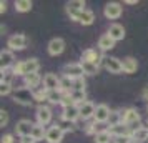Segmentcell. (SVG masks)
Returning a JSON list of instances; mask_svg holds the SVG:
<instances>
[{
  "mask_svg": "<svg viewBox=\"0 0 148 143\" xmlns=\"http://www.w3.org/2000/svg\"><path fill=\"white\" fill-rule=\"evenodd\" d=\"M8 48L14 52V50H23V48L28 45V38L25 37V35H14V37H10L7 42Z\"/></svg>",
  "mask_w": 148,
  "mask_h": 143,
  "instance_id": "cell-5",
  "label": "cell"
},
{
  "mask_svg": "<svg viewBox=\"0 0 148 143\" xmlns=\"http://www.w3.org/2000/svg\"><path fill=\"white\" fill-rule=\"evenodd\" d=\"M12 93V85L10 83H0V95L5 96V95H10Z\"/></svg>",
  "mask_w": 148,
  "mask_h": 143,
  "instance_id": "cell-35",
  "label": "cell"
},
{
  "mask_svg": "<svg viewBox=\"0 0 148 143\" xmlns=\"http://www.w3.org/2000/svg\"><path fill=\"white\" fill-rule=\"evenodd\" d=\"M82 62H90V63H95V65L100 67V63H103V57H101L97 50L88 48V50H85V52L82 53Z\"/></svg>",
  "mask_w": 148,
  "mask_h": 143,
  "instance_id": "cell-11",
  "label": "cell"
},
{
  "mask_svg": "<svg viewBox=\"0 0 148 143\" xmlns=\"http://www.w3.org/2000/svg\"><path fill=\"white\" fill-rule=\"evenodd\" d=\"M67 12L68 15L73 18L77 14H80L82 10H85V2L83 0H72V2H67Z\"/></svg>",
  "mask_w": 148,
  "mask_h": 143,
  "instance_id": "cell-16",
  "label": "cell"
},
{
  "mask_svg": "<svg viewBox=\"0 0 148 143\" xmlns=\"http://www.w3.org/2000/svg\"><path fill=\"white\" fill-rule=\"evenodd\" d=\"M72 98H73V103L77 105V107L83 105V103L87 102V100H85V98H87L85 90H83V92H80V90H73V92H72Z\"/></svg>",
  "mask_w": 148,
  "mask_h": 143,
  "instance_id": "cell-30",
  "label": "cell"
},
{
  "mask_svg": "<svg viewBox=\"0 0 148 143\" xmlns=\"http://www.w3.org/2000/svg\"><path fill=\"white\" fill-rule=\"evenodd\" d=\"M15 10L17 12H30L32 10V2L30 0H17L15 2Z\"/></svg>",
  "mask_w": 148,
  "mask_h": 143,
  "instance_id": "cell-29",
  "label": "cell"
},
{
  "mask_svg": "<svg viewBox=\"0 0 148 143\" xmlns=\"http://www.w3.org/2000/svg\"><path fill=\"white\" fill-rule=\"evenodd\" d=\"M73 90H80V92H83L85 90V80L83 78H77V80H73ZM72 90V92H73Z\"/></svg>",
  "mask_w": 148,
  "mask_h": 143,
  "instance_id": "cell-37",
  "label": "cell"
},
{
  "mask_svg": "<svg viewBox=\"0 0 148 143\" xmlns=\"http://www.w3.org/2000/svg\"><path fill=\"white\" fill-rule=\"evenodd\" d=\"M110 142H113V136L110 135L108 130H101V131L95 133V143H110Z\"/></svg>",
  "mask_w": 148,
  "mask_h": 143,
  "instance_id": "cell-26",
  "label": "cell"
},
{
  "mask_svg": "<svg viewBox=\"0 0 148 143\" xmlns=\"http://www.w3.org/2000/svg\"><path fill=\"white\" fill-rule=\"evenodd\" d=\"M47 136V130H45V127L43 125H40V123H37L34 127V131H32V138H34L35 142H38V140H43Z\"/></svg>",
  "mask_w": 148,
  "mask_h": 143,
  "instance_id": "cell-27",
  "label": "cell"
},
{
  "mask_svg": "<svg viewBox=\"0 0 148 143\" xmlns=\"http://www.w3.org/2000/svg\"><path fill=\"white\" fill-rule=\"evenodd\" d=\"M37 122L40 123V125H48V123L52 122V110L45 107V105H40L38 108H37Z\"/></svg>",
  "mask_w": 148,
  "mask_h": 143,
  "instance_id": "cell-12",
  "label": "cell"
},
{
  "mask_svg": "<svg viewBox=\"0 0 148 143\" xmlns=\"http://www.w3.org/2000/svg\"><path fill=\"white\" fill-rule=\"evenodd\" d=\"M8 123V113L5 110H0V127H7Z\"/></svg>",
  "mask_w": 148,
  "mask_h": 143,
  "instance_id": "cell-39",
  "label": "cell"
},
{
  "mask_svg": "<svg viewBox=\"0 0 148 143\" xmlns=\"http://www.w3.org/2000/svg\"><path fill=\"white\" fill-rule=\"evenodd\" d=\"M38 68H40V63L37 58H28L25 62H20V63H17L14 67V72L15 75H32V73H37L38 72Z\"/></svg>",
  "mask_w": 148,
  "mask_h": 143,
  "instance_id": "cell-1",
  "label": "cell"
},
{
  "mask_svg": "<svg viewBox=\"0 0 148 143\" xmlns=\"http://www.w3.org/2000/svg\"><path fill=\"white\" fill-rule=\"evenodd\" d=\"M121 12H123V7H121L118 2H110V3H107L105 5V10H103L105 17L110 18V20H116L121 15Z\"/></svg>",
  "mask_w": 148,
  "mask_h": 143,
  "instance_id": "cell-4",
  "label": "cell"
},
{
  "mask_svg": "<svg viewBox=\"0 0 148 143\" xmlns=\"http://www.w3.org/2000/svg\"><path fill=\"white\" fill-rule=\"evenodd\" d=\"M121 67H123V72L125 73H135L136 68H138V62L135 60L133 57H127V58H123V62H121Z\"/></svg>",
  "mask_w": 148,
  "mask_h": 143,
  "instance_id": "cell-23",
  "label": "cell"
},
{
  "mask_svg": "<svg viewBox=\"0 0 148 143\" xmlns=\"http://www.w3.org/2000/svg\"><path fill=\"white\" fill-rule=\"evenodd\" d=\"M108 35H110L115 42L123 40V38H125V28L121 27L120 23H113V25H110V28H108Z\"/></svg>",
  "mask_w": 148,
  "mask_h": 143,
  "instance_id": "cell-20",
  "label": "cell"
},
{
  "mask_svg": "<svg viewBox=\"0 0 148 143\" xmlns=\"http://www.w3.org/2000/svg\"><path fill=\"white\" fill-rule=\"evenodd\" d=\"M110 108H108L107 105H97V110H95V116H93V120L95 123H105L108 122V118H110Z\"/></svg>",
  "mask_w": 148,
  "mask_h": 143,
  "instance_id": "cell-13",
  "label": "cell"
},
{
  "mask_svg": "<svg viewBox=\"0 0 148 143\" xmlns=\"http://www.w3.org/2000/svg\"><path fill=\"white\" fill-rule=\"evenodd\" d=\"M93 131H95V125H93V123L87 125V133H93Z\"/></svg>",
  "mask_w": 148,
  "mask_h": 143,
  "instance_id": "cell-43",
  "label": "cell"
},
{
  "mask_svg": "<svg viewBox=\"0 0 148 143\" xmlns=\"http://www.w3.org/2000/svg\"><path fill=\"white\" fill-rule=\"evenodd\" d=\"M60 90L62 92H72L73 90V78L70 77H62L60 78Z\"/></svg>",
  "mask_w": 148,
  "mask_h": 143,
  "instance_id": "cell-31",
  "label": "cell"
},
{
  "mask_svg": "<svg viewBox=\"0 0 148 143\" xmlns=\"http://www.w3.org/2000/svg\"><path fill=\"white\" fill-rule=\"evenodd\" d=\"M103 67L107 68L110 73H121L123 72L121 60L115 58V57H103Z\"/></svg>",
  "mask_w": 148,
  "mask_h": 143,
  "instance_id": "cell-6",
  "label": "cell"
},
{
  "mask_svg": "<svg viewBox=\"0 0 148 143\" xmlns=\"http://www.w3.org/2000/svg\"><path fill=\"white\" fill-rule=\"evenodd\" d=\"M2 143H14V135H10V133L3 135L2 136Z\"/></svg>",
  "mask_w": 148,
  "mask_h": 143,
  "instance_id": "cell-40",
  "label": "cell"
},
{
  "mask_svg": "<svg viewBox=\"0 0 148 143\" xmlns=\"http://www.w3.org/2000/svg\"><path fill=\"white\" fill-rule=\"evenodd\" d=\"M43 88L52 92V90H60V78L53 73H47L43 77Z\"/></svg>",
  "mask_w": 148,
  "mask_h": 143,
  "instance_id": "cell-14",
  "label": "cell"
},
{
  "mask_svg": "<svg viewBox=\"0 0 148 143\" xmlns=\"http://www.w3.org/2000/svg\"><path fill=\"white\" fill-rule=\"evenodd\" d=\"M45 140H47L48 143H60L62 140H63V131H62V128L57 125V123L47 130V136H45Z\"/></svg>",
  "mask_w": 148,
  "mask_h": 143,
  "instance_id": "cell-9",
  "label": "cell"
},
{
  "mask_svg": "<svg viewBox=\"0 0 148 143\" xmlns=\"http://www.w3.org/2000/svg\"><path fill=\"white\" fill-rule=\"evenodd\" d=\"M62 118L67 120V122L75 123L78 118H80V108L77 105H70V107H65L63 112H62Z\"/></svg>",
  "mask_w": 148,
  "mask_h": 143,
  "instance_id": "cell-10",
  "label": "cell"
},
{
  "mask_svg": "<svg viewBox=\"0 0 148 143\" xmlns=\"http://www.w3.org/2000/svg\"><path fill=\"white\" fill-rule=\"evenodd\" d=\"M121 118H123V123L132 127V125H138L140 123V113L135 108H127L121 112Z\"/></svg>",
  "mask_w": 148,
  "mask_h": 143,
  "instance_id": "cell-7",
  "label": "cell"
},
{
  "mask_svg": "<svg viewBox=\"0 0 148 143\" xmlns=\"http://www.w3.org/2000/svg\"><path fill=\"white\" fill-rule=\"evenodd\" d=\"M57 125L62 128V131H63V133H65V131H73V123L67 122V120H63V118H62V122L57 123Z\"/></svg>",
  "mask_w": 148,
  "mask_h": 143,
  "instance_id": "cell-34",
  "label": "cell"
},
{
  "mask_svg": "<svg viewBox=\"0 0 148 143\" xmlns=\"http://www.w3.org/2000/svg\"><path fill=\"white\" fill-rule=\"evenodd\" d=\"M78 108H80V118L82 120H90V118H93L95 116V110H97V107H95L92 102H85L83 105H80Z\"/></svg>",
  "mask_w": 148,
  "mask_h": 143,
  "instance_id": "cell-18",
  "label": "cell"
},
{
  "mask_svg": "<svg viewBox=\"0 0 148 143\" xmlns=\"http://www.w3.org/2000/svg\"><path fill=\"white\" fill-rule=\"evenodd\" d=\"M20 143H37V142H35L32 136H23V138L20 140Z\"/></svg>",
  "mask_w": 148,
  "mask_h": 143,
  "instance_id": "cell-41",
  "label": "cell"
},
{
  "mask_svg": "<svg viewBox=\"0 0 148 143\" xmlns=\"http://www.w3.org/2000/svg\"><path fill=\"white\" fill-rule=\"evenodd\" d=\"M47 93H48V90H40V92H34V96H35V100H38V102H42V100H47Z\"/></svg>",
  "mask_w": 148,
  "mask_h": 143,
  "instance_id": "cell-38",
  "label": "cell"
},
{
  "mask_svg": "<svg viewBox=\"0 0 148 143\" xmlns=\"http://www.w3.org/2000/svg\"><path fill=\"white\" fill-rule=\"evenodd\" d=\"M34 127L35 125L30 122V120H20V122H17V125H15V131H17V135H20L22 138H23V136H32Z\"/></svg>",
  "mask_w": 148,
  "mask_h": 143,
  "instance_id": "cell-8",
  "label": "cell"
},
{
  "mask_svg": "<svg viewBox=\"0 0 148 143\" xmlns=\"http://www.w3.org/2000/svg\"><path fill=\"white\" fill-rule=\"evenodd\" d=\"M147 125H148V123H147Z\"/></svg>",
  "mask_w": 148,
  "mask_h": 143,
  "instance_id": "cell-45",
  "label": "cell"
},
{
  "mask_svg": "<svg viewBox=\"0 0 148 143\" xmlns=\"http://www.w3.org/2000/svg\"><path fill=\"white\" fill-rule=\"evenodd\" d=\"M63 75L77 80V78H83L85 72H83L82 63H67V65L63 67Z\"/></svg>",
  "mask_w": 148,
  "mask_h": 143,
  "instance_id": "cell-3",
  "label": "cell"
},
{
  "mask_svg": "<svg viewBox=\"0 0 148 143\" xmlns=\"http://www.w3.org/2000/svg\"><path fill=\"white\" fill-rule=\"evenodd\" d=\"M110 131V135L112 136H123V135H132V131H130V127L125 125V123H118V125H113V127H110L108 128Z\"/></svg>",
  "mask_w": 148,
  "mask_h": 143,
  "instance_id": "cell-21",
  "label": "cell"
},
{
  "mask_svg": "<svg viewBox=\"0 0 148 143\" xmlns=\"http://www.w3.org/2000/svg\"><path fill=\"white\" fill-rule=\"evenodd\" d=\"M42 82V78L38 73H32V75H27V77H23V83H25V87L30 90H34L38 87V83Z\"/></svg>",
  "mask_w": 148,
  "mask_h": 143,
  "instance_id": "cell-25",
  "label": "cell"
},
{
  "mask_svg": "<svg viewBox=\"0 0 148 143\" xmlns=\"http://www.w3.org/2000/svg\"><path fill=\"white\" fill-rule=\"evenodd\" d=\"M141 96H143L145 100H148V87H145V88H143V92H141Z\"/></svg>",
  "mask_w": 148,
  "mask_h": 143,
  "instance_id": "cell-44",
  "label": "cell"
},
{
  "mask_svg": "<svg viewBox=\"0 0 148 143\" xmlns=\"http://www.w3.org/2000/svg\"><path fill=\"white\" fill-rule=\"evenodd\" d=\"M14 100L20 105H32L35 100L34 92L27 87H22V88H17L14 92Z\"/></svg>",
  "mask_w": 148,
  "mask_h": 143,
  "instance_id": "cell-2",
  "label": "cell"
},
{
  "mask_svg": "<svg viewBox=\"0 0 148 143\" xmlns=\"http://www.w3.org/2000/svg\"><path fill=\"white\" fill-rule=\"evenodd\" d=\"M5 10H7V2H3V0H2V2H0V12L3 14Z\"/></svg>",
  "mask_w": 148,
  "mask_h": 143,
  "instance_id": "cell-42",
  "label": "cell"
},
{
  "mask_svg": "<svg viewBox=\"0 0 148 143\" xmlns=\"http://www.w3.org/2000/svg\"><path fill=\"white\" fill-rule=\"evenodd\" d=\"M63 50H65V42H63V38H52V40L48 42V53L50 55L57 57Z\"/></svg>",
  "mask_w": 148,
  "mask_h": 143,
  "instance_id": "cell-15",
  "label": "cell"
},
{
  "mask_svg": "<svg viewBox=\"0 0 148 143\" xmlns=\"http://www.w3.org/2000/svg\"><path fill=\"white\" fill-rule=\"evenodd\" d=\"M73 20H77L78 23H82V25H92L93 23V20H95V15H93V12L92 10H82L80 14H77L73 17Z\"/></svg>",
  "mask_w": 148,
  "mask_h": 143,
  "instance_id": "cell-17",
  "label": "cell"
},
{
  "mask_svg": "<svg viewBox=\"0 0 148 143\" xmlns=\"http://www.w3.org/2000/svg\"><path fill=\"white\" fill-rule=\"evenodd\" d=\"M14 53L12 50H2L0 52V65H2V70L3 68H10V65L14 63Z\"/></svg>",
  "mask_w": 148,
  "mask_h": 143,
  "instance_id": "cell-22",
  "label": "cell"
},
{
  "mask_svg": "<svg viewBox=\"0 0 148 143\" xmlns=\"http://www.w3.org/2000/svg\"><path fill=\"white\" fill-rule=\"evenodd\" d=\"M80 63L83 67V72L87 75H95L98 72V65H95V63H90V62H80Z\"/></svg>",
  "mask_w": 148,
  "mask_h": 143,
  "instance_id": "cell-32",
  "label": "cell"
},
{
  "mask_svg": "<svg viewBox=\"0 0 148 143\" xmlns=\"http://www.w3.org/2000/svg\"><path fill=\"white\" fill-rule=\"evenodd\" d=\"M14 77H15L14 68H12V70H10V68H3V70H2V82L3 83H10V85H12Z\"/></svg>",
  "mask_w": 148,
  "mask_h": 143,
  "instance_id": "cell-33",
  "label": "cell"
},
{
  "mask_svg": "<svg viewBox=\"0 0 148 143\" xmlns=\"http://www.w3.org/2000/svg\"><path fill=\"white\" fill-rule=\"evenodd\" d=\"M113 143H133V138H132V135L113 136Z\"/></svg>",
  "mask_w": 148,
  "mask_h": 143,
  "instance_id": "cell-36",
  "label": "cell"
},
{
  "mask_svg": "<svg viewBox=\"0 0 148 143\" xmlns=\"http://www.w3.org/2000/svg\"><path fill=\"white\" fill-rule=\"evenodd\" d=\"M47 100L50 103H62V100H63V92L62 90H52V92H48Z\"/></svg>",
  "mask_w": 148,
  "mask_h": 143,
  "instance_id": "cell-28",
  "label": "cell"
},
{
  "mask_svg": "<svg viewBox=\"0 0 148 143\" xmlns=\"http://www.w3.org/2000/svg\"><path fill=\"white\" fill-rule=\"evenodd\" d=\"M115 47V40L110 37L108 34L101 35L100 40H98V48H100L101 52H107V50H112Z\"/></svg>",
  "mask_w": 148,
  "mask_h": 143,
  "instance_id": "cell-24",
  "label": "cell"
},
{
  "mask_svg": "<svg viewBox=\"0 0 148 143\" xmlns=\"http://www.w3.org/2000/svg\"><path fill=\"white\" fill-rule=\"evenodd\" d=\"M133 143H143L148 140V127H138L132 131Z\"/></svg>",
  "mask_w": 148,
  "mask_h": 143,
  "instance_id": "cell-19",
  "label": "cell"
}]
</instances>
